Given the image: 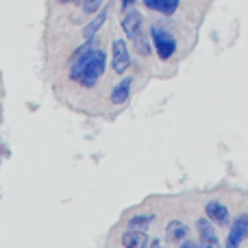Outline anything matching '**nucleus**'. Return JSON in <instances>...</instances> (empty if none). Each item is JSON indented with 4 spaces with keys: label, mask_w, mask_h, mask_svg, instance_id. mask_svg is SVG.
Returning a JSON list of instances; mask_svg holds the SVG:
<instances>
[{
    "label": "nucleus",
    "mask_w": 248,
    "mask_h": 248,
    "mask_svg": "<svg viewBox=\"0 0 248 248\" xmlns=\"http://www.w3.org/2000/svg\"><path fill=\"white\" fill-rule=\"evenodd\" d=\"M105 68H107V55L100 48H92L83 55L72 57L70 78L78 81L85 87H94L98 83V78L105 74Z\"/></svg>",
    "instance_id": "1"
},
{
    "label": "nucleus",
    "mask_w": 248,
    "mask_h": 248,
    "mask_svg": "<svg viewBox=\"0 0 248 248\" xmlns=\"http://www.w3.org/2000/svg\"><path fill=\"white\" fill-rule=\"evenodd\" d=\"M122 31L126 33V37L133 42L135 50L140 55H148L150 52V39H146V33H144V17H141L140 11H128L122 20Z\"/></svg>",
    "instance_id": "2"
},
{
    "label": "nucleus",
    "mask_w": 248,
    "mask_h": 248,
    "mask_svg": "<svg viewBox=\"0 0 248 248\" xmlns=\"http://www.w3.org/2000/svg\"><path fill=\"white\" fill-rule=\"evenodd\" d=\"M150 39H153V46L157 50L159 59H170L176 50V37L172 31H168L161 24H153L150 26Z\"/></svg>",
    "instance_id": "3"
},
{
    "label": "nucleus",
    "mask_w": 248,
    "mask_h": 248,
    "mask_svg": "<svg viewBox=\"0 0 248 248\" xmlns=\"http://www.w3.org/2000/svg\"><path fill=\"white\" fill-rule=\"evenodd\" d=\"M111 65L116 70V74H124L128 68H131V52H128V46L124 39H113L111 44Z\"/></svg>",
    "instance_id": "4"
},
{
    "label": "nucleus",
    "mask_w": 248,
    "mask_h": 248,
    "mask_svg": "<svg viewBox=\"0 0 248 248\" xmlns=\"http://www.w3.org/2000/svg\"><path fill=\"white\" fill-rule=\"evenodd\" d=\"M248 237V214L237 216V220L233 222L231 231L227 237V248H237Z\"/></svg>",
    "instance_id": "5"
},
{
    "label": "nucleus",
    "mask_w": 248,
    "mask_h": 248,
    "mask_svg": "<svg viewBox=\"0 0 248 248\" xmlns=\"http://www.w3.org/2000/svg\"><path fill=\"white\" fill-rule=\"evenodd\" d=\"M196 231H198V237H201L202 246H218L220 244V237H218V233H216L214 220H209L207 216L196 220Z\"/></svg>",
    "instance_id": "6"
},
{
    "label": "nucleus",
    "mask_w": 248,
    "mask_h": 248,
    "mask_svg": "<svg viewBox=\"0 0 248 248\" xmlns=\"http://www.w3.org/2000/svg\"><path fill=\"white\" fill-rule=\"evenodd\" d=\"M205 216L209 220H214L216 224L224 227V224L229 222V207L224 205V202H220V201H209L205 205Z\"/></svg>",
    "instance_id": "7"
},
{
    "label": "nucleus",
    "mask_w": 248,
    "mask_h": 248,
    "mask_svg": "<svg viewBox=\"0 0 248 248\" xmlns=\"http://www.w3.org/2000/svg\"><path fill=\"white\" fill-rule=\"evenodd\" d=\"M131 90H133V77H126L113 87L109 98H111L113 105H124L128 100V96H131Z\"/></svg>",
    "instance_id": "8"
},
{
    "label": "nucleus",
    "mask_w": 248,
    "mask_h": 248,
    "mask_svg": "<svg viewBox=\"0 0 248 248\" xmlns=\"http://www.w3.org/2000/svg\"><path fill=\"white\" fill-rule=\"evenodd\" d=\"M187 235H189V229H187V224H185V222H181V220H172V222H168V229H166L168 242L181 244V242H183Z\"/></svg>",
    "instance_id": "9"
},
{
    "label": "nucleus",
    "mask_w": 248,
    "mask_h": 248,
    "mask_svg": "<svg viewBox=\"0 0 248 248\" xmlns=\"http://www.w3.org/2000/svg\"><path fill=\"white\" fill-rule=\"evenodd\" d=\"M122 246L144 248V246H148V235L144 231H137V229H128V231L122 233Z\"/></svg>",
    "instance_id": "10"
},
{
    "label": "nucleus",
    "mask_w": 248,
    "mask_h": 248,
    "mask_svg": "<svg viewBox=\"0 0 248 248\" xmlns=\"http://www.w3.org/2000/svg\"><path fill=\"white\" fill-rule=\"evenodd\" d=\"M181 0H144V4L150 9V11L163 13V16H172V13L179 9Z\"/></svg>",
    "instance_id": "11"
},
{
    "label": "nucleus",
    "mask_w": 248,
    "mask_h": 248,
    "mask_svg": "<svg viewBox=\"0 0 248 248\" xmlns=\"http://www.w3.org/2000/svg\"><path fill=\"white\" fill-rule=\"evenodd\" d=\"M105 22H107V9H100L98 16H96L94 20H92L90 24L83 29V39H94L96 35H98V31L103 29Z\"/></svg>",
    "instance_id": "12"
},
{
    "label": "nucleus",
    "mask_w": 248,
    "mask_h": 248,
    "mask_svg": "<svg viewBox=\"0 0 248 248\" xmlns=\"http://www.w3.org/2000/svg\"><path fill=\"white\" fill-rule=\"evenodd\" d=\"M155 222V214H137L128 220V229H137V231H146L150 224Z\"/></svg>",
    "instance_id": "13"
},
{
    "label": "nucleus",
    "mask_w": 248,
    "mask_h": 248,
    "mask_svg": "<svg viewBox=\"0 0 248 248\" xmlns=\"http://www.w3.org/2000/svg\"><path fill=\"white\" fill-rule=\"evenodd\" d=\"M103 4H105V0H83L81 9H83V13H98L103 9Z\"/></svg>",
    "instance_id": "14"
},
{
    "label": "nucleus",
    "mask_w": 248,
    "mask_h": 248,
    "mask_svg": "<svg viewBox=\"0 0 248 248\" xmlns=\"http://www.w3.org/2000/svg\"><path fill=\"white\" fill-rule=\"evenodd\" d=\"M133 4H135V0H122V9H126V11L133 7Z\"/></svg>",
    "instance_id": "15"
},
{
    "label": "nucleus",
    "mask_w": 248,
    "mask_h": 248,
    "mask_svg": "<svg viewBox=\"0 0 248 248\" xmlns=\"http://www.w3.org/2000/svg\"><path fill=\"white\" fill-rule=\"evenodd\" d=\"M61 4H68V2H74V0H59Z\"/></svg>",
    "instance_id": "16"
}]
</instances>
